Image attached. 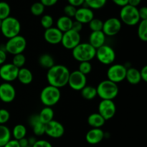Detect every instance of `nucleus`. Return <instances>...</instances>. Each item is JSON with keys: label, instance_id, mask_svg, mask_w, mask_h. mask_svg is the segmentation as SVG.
I'll return each instance as SVG.
<instances>
[{"label": "nucleus", "instance_id": "49530a36", "mask_svg": "<svg viewBox=\"0 0 147 147\" xmlns=\"http://www.w3.org/2000/svg\"><path fill=\"white\" fill-rule=\"evenodd\" d=\"M3 147H20L18 141L15 139H11Z\"/></svg>", "mask_w": 147, "mask_h": 147}, {"label": "nucleus", "instance_id": "a878e982", "mask_svg": "<svg viewBox=\"0 0 147 147\" xmlns=\"http://www.w3.org/2000/svg\"><path fill=\"white\" fill-rule=\"evenodd\" d=\"M54 110L51 107L45 106V108L40 110L38 116L41 122L45 125L46 123L54 120Z\"/></svg>", "mask_w": 147, "mask_h": 147}, {"label": "nucleus", "instance_id": "f257e3e1", "mask_svg": "<svg viewBox=\"0 0 147 147\" xmlns=\"http://www.w3.org/2000/svg\"><path fill=\"white\" fill-rule=\"evenodd\" d=\"M70 70L62 64H55L47 70V80L50 85L57 88L64 87L67 84Z\"/></svg>", "mask_w": 147, "mask_h": 147}, {"label": "nucleus", "instance_id": "0eeeda50", "mask_svg": "<svg viewBox=\"0 0 147 147\" xmlns=\"http://www.w3.org/2000/svg\"><path fill=\"white\" fill-rule=\"evenodd\" d=\"M27 48V40L22 35H16L14 37L8 39L4 45V50L7 53L11 55L23 53Z\"/></svg>", "mask_w": 147, "mask_h": 147}, {"label": "nucleus", "instance_id": "7ed1b4c3", "mask_svg": "<svg viewBox=\"0 0 147 147\" xmlns=\"http://www.w3.org/2000/svg\"><path fill=\"white\" fill-rule=\"evenodd\" d=\"M96 49L89 43H80L72 50V55L78 62L90 61L96 57Z\"/></svg>", "mask_w": 147, "mask_h": 147}, {"label": "nucleus", "instance_id": "6e6552de", "mask_svg": "<svg viewBox=\"0 0 147 147\" xmlns=\"http://www.w3.org/2000/svg\"><path fill=\"white\" fill-rule=\"evenodd\" d=\"M96 57L102 64L111 65L116 59V52L111 46L104 44L96 49Z\"/></svg>", "mask_w": 147, "mask_h": 147}, {"label": "nucleus", "instance_id": "a18cd8bd", "mask_svg": "<svg viewBox=\"0 0 147 147\" xmlns=\"http://www.w3.org/2000/svg\"><path fill=\"white\" fill-rule=\"evenodd\" d=\"M40 1L45 7H53L57 4L58 0H40Z\"/></svg>", "mask_w": 147, "mask_h": 147}, {"label": "nucleus", "instance_id": "4d7b16f0", "mask_svg": "<svg viewBox=\"0 0 147 147\" xmlns=\"http://www.w3.org/2000/svg\"><path fill=\"white\" fill-rule=\"evenodd\" d=\"M0 147H1V146H0Z\"/></svg>", "mask_w": 147, "mask_h": 147}, {"label": "nucleus", "instance_id": "5fc2aeb1", "mask_svg": "<svg viewBox=\"0 0 147 147\" xmlns=\"http://www.w3.org/2000/svg\"><path fill=\"white\" fill-rule=\"evenodd\" d=\"M1 21H2V20H0V27H1Z\"/></svg>", "mask_w": 147, "mask_h": 147}, {"label": "nucleus", "instance_id": "7c9ffc66", "mask_svg": "<svg viewBox=\"0 0 147 147\" xmlns=\"http://www.w3.org/2000/svg\"><path fill=\"white\" fill-rule=\"evenodd\" d=\"M138 37L142 41H147V20H141L138 23Z\"/></svg>", "mask_w": 147, "mask_h": 147}, {"label": "nucleus", "instance_id": "58836bf2", "mask_svg": "<svg viewBox=\"0 0 147 147\" xmlns=\"http://www.w3.org/2000/svg\"><path fill=\"white\" fill-rule=\"evenodd\" d=\"M10 119V112L7 110L0 108V125H5Z\"/></svg>", "mask_w": 147, "mask_h": 147}, {"label": "nucleus", "instance_id": "39448f33", "mask_svg": "<svg viewBox=\"0 0 147 147\" xmlns=\"http://www.w3.org/2000/svg\"><path fill=\"white\" fill-rule=\"evenodd\" d=\"M0 30L4 37L9 39L20 35L21 23L17 18L9 16L1 21Z\"/></svg>", "mask_w": 147, "mask_h": 147}, {"label": "nucleus", "instance_id": "412c9836", "mask_svg": "<svg viewBox=\"0 0 147 147\" xmlns=\"http://www.w3.org/2000/svg\"><path fill=\"white\" fill-rule=\"evenodd\" d=\"M106 35L102 30L100 31H93L89 35L88 43L93 46L94 48L97 49L100 46L106 44Z\"/></svg>", "mask_w": 147, "mask_h": 147}, {"label": "nucleus", "instance_id": "c85d7f7f", "mask_svg": "<svg viewBox=\"0 0 147 147\" xmlns=\"http://www.w3.org/2000/svg\"><path fill=\"white\" fill-rule=\"evenodd\" d=\"M38 63L42 68L49 69L55 65V60L53 56L48 53H44L40 56Z\"/></svg>", "mask_w": 147, "mask_h": 147}, {"label": "nucleus", "instance_id": "6ab92c4d", "mask_svg": "<svg viewBox=\"0 0 147 147\" xmlns=\"http://www.w3.org/2000/svg\"><path fill=\"white\" fill-rule=\"evenodd\" d=\"M105 138V133L101 128H92L86 135V140L89 144L96 145L101 142Z\"/></svg>", "mask_w": 147, "mask_h": 147}, {"label": "nucleus", "instance_id": "473e14b6", "mask_svg": "<svg viewBox=\"0 0 147 147\" xmlns=\"http://www.w3.org/2000/svg\"><path fill=\"white\" fill-rule=\"evenodd\" d=\"M11 7L6 1H0V20H3L9 17Z\"/></svg>", "mask_w": 147, "mask_h": 147}, {"label": "nucleus", "instance_id": "4468645a", "mask_svg": "<svg viewBox=\"0 0 147 147\" xmlns=\"http://www.w3.org/2000/svg\"><path fill=\"white\" fill-rule=\"evenodd\" d=\"M19 68L11 63H7L0 66V78L5 82H14L17 79Z\"/></svg>", "mask_w": 147, "mask_h": 147}, {"label": "nucleus", "instance_id": "bb28decb", "mask_svg": "<svg viewBox=\"0 0 147 147\" xmlns=\"http://www.w3.org/2000/svg\"><path fill=\"white\" fill-rule=\"evenodd\" d=\"M11 139V132L5 125H0V146L3 147Z\"/></svg>", "mask_w": 147, "mask_h": 147}, {"label": "nucleus", "instance_id": "1a4fd4ad", "mask_svg": "<svg viewBox=\"0 0 147 147\" xmlns=\"http://www.w3.org/2000/svg\"><path fill=\"white\" fill-rule=\"evenodd\" d=\"M127 68L121 63L111 64L107 70V78L109 80L118 84L126 79Z\"/></svg>", "mask_w": 147, "mask_h": 147}, {"label": "nucleus", "instance_id": "37998d69", "mask_svg": "<svg viewBox=\"0 0 147 147\" xmlns=\"http://www.w3.org/2000/svg\"><path fill=\"white\" fill-rule=\"evenodd\" d=\"M68 4L75 7H80L85 4V0H67Z\"/></svg>", "mask_w": 147, "mask_h": 147}, {"label": "nucleus", "instance_id": "ea45409f", "mask_svg": "<svg viewBox=\"0 0 147 147\" xmlns=\"http://www.w3.org/2000/svg\"><path fill=\"white\" fill-rule=\"evenodd\" d=\"M64 10L65 15L70 17V18H73V17H75L77 8L73 7V6L70 5V4H67L66 6H65L64 10Z\"/></svg>", "mask_w": 147, "mask_h": 147}, {"label": "nucleus", "instance_id": "4c0bfd02", "mask_svg": "<svg viewBox=\"0 0 147 147\" xmlns=\"http://www.w3.org/2000/svg\"><path fill=\"white\" fill-rule=\"evenodd\" d=\"M78 70L84 75H88L90 74L92 71V65L90 61H83L80 62L78 69Z\"/></svg>", "mask_w": 147, "mask_h": 147}, {"label": "nucleus", "instance_id": "3c124183", "mask_svg": "<svg viewBox=\"0 0 147 147\" xmlns=\"http://www.w3.org/2000/svg\"><path fill=\"white\" fill-rule=\"evenodd\" d=\"M18 142L19 144H20V147H24V146H30L28 143V139H27V138H26V137L19 140Z\"/></svg>", "mask_w": 147, "mask_h": 147}, {"label": "nucleus", "instance_id": "ddd939ff", "mask_svg": "<svg viewBox=\"0 0 147 147\" xmlns=\"http://www.w3.org/2000/svg\"><path fill=\"white\" fill-rule=\"evenodd\" d=\"M122 27V22L117 17H110L103 22L102 31L106 36L112 37L119 34Z\"/></svg>", "mask_w": 147, "mask_h": 147}, {"label": "nucleus", "instance_id": "9d476101", "mask_svg": "<svg viewBox=\"0 0 147 147\" xmlns=\"http://www.w3.org/2000/svg\"><path fill=\"white\" fill-rule=\"evenodd\" d=\"M80 40H81V36L80 33L71 29L63 33V37L60 43L63 45L65 48L73 50L80 43Z\"/></svg>", "mask_w": 147, "mask_h": 147}, {"label": "nucleus", "instance_id": "5701e85b", "mask_svg": "<svg viewBox=\"0 0 147 147\" xmlns=\"http://www.w3.org/2000/svg\"><path fill=\"white\" fill-rule=\"evenodd\" d=\"M73 20L70 17L67 16H61L59 17L56 22V27L60 30L62 33H65L71 30Z\"/></svg>", "mask_w": 147, "mask_h": 147}, {"label": "nucleus", "instance_id": "20e7f679", "mask_svg": "<svg viewBox=\"0 0 147 147\" xmlns=\"http://www.w3.org/2000/svg\"><path fill=\"white\" fill-rule=\"evenodd\" d=\"M40 98L43 105L52 108L60 101L61 98V92L59 88L49 84L42 89Z\"/></svg>", "mask_w": 147, "mask_h": 147}, {"label": "nucleus", "instance_id": "f8f14e48", "mask_svg": "<svg viewBox=\"0 0 147 147\" xmlns=\"http://www.w3.org/2000/svg\"><path fill=\"white\" fill-rule=\"evenodd\" d=\"M67 85L75 91H80L87 85V77L78 70L70 72Z\"/></svg>", "mask_w": 147, "mask_h": 147}, {"label": "nucleus", "instance_id": "4be33fe9", "mask_svg": "<svg viewBox=\"0 0 147 147\" xmlns=\"http://www.w3.org/2000/svg\"><path fill=\"white\" fill-rule=\"evenodd\" d=\"M17 79H18L19 82L22 84H30L33 81L32 72L27 68H20L19 69Z\"/></svg>", "mask_w": 147, "mask_h": 147}, {"label": "nucleus", "instance_id": "423d86ee", "mask_svg": "<svg viewBox=\"0 0 147 147\" xmlns=\"http://www.w3.org/2000/svg\"><path fill=\"white\" fill-rule=\"evenodd\" d=\"M119 15V20L126 25L134 26L138 24V23L141 21L137 7H133L129 4H126L121 7Z\"/></svg>", "mask_w": 147, "mask_h": 147}, {"label": "nucleus", "instance_id": "79ce46f5", "mask_svg": "<svg viewBox=\"0 0 147 147\" xmlns=\"http://www.w3.org/2000/svg\"><path fill=\"white\" fill-rule=\"evenodd\" d=\"M139 10V15L141 20H147V7H142Z\"/></svg>", "mask_w": 147, "mask_h": 147}, {"label": "nucleus", "instance_id": "e433bc0d", "mask_svg": "<svg viewBox=\"0 0 147 147\" xmlns=\"http://www.w3.org/2000/svg\"><path fill=\"white\" fill-rule=\"evenodd\" d=\"M40 23H41L42 27L46 30V29L53 27L54 20L50 14H44L40 20Z\"/></svg>", "mask_w": 147, "mask_h": 147}, {"label": "nucleus", "instance_id": "dca6fc26", "mask_svg": "<svg viewBox=\"0 0 147 147\" xmlns=\"http://www.w3.org/2000/svg\"><path fill=\"white\" fill-rule=\"evenodd\" d=\"M16 97V89L10 82H5L0 84V100L4 103L13 102Z\"/></svg>", "mask_w": 147, "mask_h": 147}, {"label": "nucleus", "instance_id": "2f4dec72", "mask_svg": "<svg viewBox=\"0 0 147 147\" xmlns=\"http://www.w3.org/2000/svg\"><path fill=\"white\" fill-rule=\"evenodd\" d=\"M107 3V0H85L86 7L91 10H100Z\"/></svg>", "mask_w": 147, "mask_h": 147}, {"label": "nucleus", "instance_id": "c756f323", "mask_svg": "<svg viewBox=\"0 0 147 147\" xmlns=\"http://www.w3.org/2000/svg\"><path fill=\"white\" fill-rule=\"evenodd\" d=\"M11 132V136H13L14 139L20 140L21 138L26 137L27 135V128L25 125L22 124H17L13 128Z\"/></svg>", "mask_w": 147, "mask_h": 147}, {"label": "nucleus", "instance_id": "de8ad7c7", "mask_svg": "<svg viewBox=\"0 0 147 147\" xmlns=\"http://www.w3.org/2000/svg\"><path fill=\"white\" fill-rule=\"evenodd\" d=\"M7 60V52L4 49L0 48V66L4 64Z\"/></svg>", "mask_w": 147, "mask_h": 147}, {"label": "nucleus", "instance_id": "2eb2a0df", "mask_svg": "<svg viewBox=\"0 0 147 147\" xmlns=\"http://www.w3.org/2000/svg\"><path fill=\"white\" fill-rule=\"evenodd\" d=\"M65 128L59 121L53 120L45 125V134L53 138H60L64 135Z\"/></svg>", "mask_w": 147, "mask_h": 147}, {"label": "nucleus", "instance_id": "c9c22d12", "mask_svg": "<svg viewBox=\"0 0 147 147\" xmlns=\"http://www.w3.org/2000/svg\"><path fill=\"white\" fill-rule=\"evenodd\" d=\"M103 22L98 18H93L90 22L88 23V26L91 32L93 31H100L103 28Z\"/></svg>", "mask_w": 147, "mask_h": 147}, {"label": "nucleus", "instance_id": "72a5a7b5", "mask_svg": "<svg viewBox=\"0 0 147 147\" xmlns=\"http://www.w3.org/2000/svg\"><path fill=\"white\" fill-rule=\"evenodd\" d=\"M45 9V7L40 1H37L32 4L30 7V12L33 15L40 16L42 15L44 13Z\"/></svg>", "mask_w": 147, "mask_h": 147}, {"label": "nucleus", "instance_id": "cd10ccee", "mask_svg": "<svg viewBox=\"0 0 147 147\" xmlns=\"http://www.w3.org/2000/svg\"><path fill=\"white\" fill-rule=\"evenodd\" d=\"M80 93H81V96L88 100H91L97 97L96 88L91 85H86L80 90Z\"/></svg>", "mask_w": 147, "mask_h": 147}, {"label": "nucleus", "instance_id": "8fccbe9b", "mask_svg": "<svg viewBox=\"0 0 147 147\" xmlns=\"http://www.w3.org/2000/svg\"><path fill=\"white\" fill-rule=\"evenodd\" d=\"M128 1H129V0H112V1H113L116 5L121 7L128 4Z\"/></svg>", "mask_w": 147, "mask_h": 147}, {"label": "nucleus", "instance_id": "f3484780", "mask_svg": "<svg viewBox=\"0 0 147 147\" xmlns=\"http://www.w3.org/2000/svg\"><path fill=\"white\" fill-rule=\"evenodd\" d=\"M75 20L83 24H88L94 18V12L93 10L88 7H78L76 10L74 17Z\"/></svg>", "mask_w": 147, "mask_h": 147}, {"label": "nucleus", "instance_id": "a211bd4d", "mask_svg": "<svg viewBox=\"0 0 147 147\" xmlns=\"http://www.w3.org/2000/svg\"><path fill=\"white\" fill-rule=\"evenodd\" d=\"M63 33L56 27H52L46 29L44 33V38L50 44L57 45L61 43Z\"/></svg>", "mask_w": 147, "mask_h": 147}, {"label": "nucleus", "instance_id": "6e6d98bb", "mask_svg": "<svg viewBox=\"0 0 147 147\" xmlns=\"http://www.w3.org/2000/svg\"><path fill=\"white\" fill-rule=\"evenodd\" d=\"M24 147H32V146H24Z\"/></svg>", "mask_w": 147, "mask_h": 147}, {"label": "nucleus", "instance_id": "a19ab883", "mask_svg": "<svg viewBox=\"0 0 147 147\" xmlns=\"http://www.w3.org/2000/svg\"><path fill=\"white\" fill-rule=\"evenodd\" d=\"M32 147H53V145L47 140L40 139L37 140Z\"/></svg>", "mask_w": 147, "mask_h": 147}, {"label": "nucleus", "instance_id": "b1692460", "mask_svg": "<svg viewBox=\"0 0 147 147\" xmlns=\"http://www.w3.org/2000/svg\"><path fill=\"white\" fill-rule=\"evenodd\" d=\"M131 84L136 85L142 81L140 71L136 68L131 67L127 69L126 74V79Z\"/></svg>", "mask_w": 147, "mask_h": 147}, {"label": "nucleus", "instance_id": "864d4df0", "mask_svg": "<svg viewBox=\"0 0 147 147\" xmlns=\"http://www.w3.org/2000/svg\"><path fill=\"white\" fill-rule=\"evenodd\" d=\"M28 139V143H29V145L30 146H32L33 145H34V143L37 141V139H36V138H34V137H30V138H27Z\"/></svg>", "mask_w": 147, "mask_h": 147}, {"label": "nucleus", "instance_id": "c03bdc74", "mask_svg": "<svg viewBox=\"0 0 147 147\" xmlns=\"http://www.w3.org/2000/svg\"><path fill=\"white\" fill-rule=\"evenodd\" d=\"M83 24H82V23H80V22H79L75 20V21H73V25H72V30L80 33V32L82 30V29H83Z\"/></svg>", "mask_w": 147, "mask_h": 147}, {"label": "nucleus", "instance_id": "f03ea898", "mask_svg": "<svg viewBox=\"0 0 147 147\" xmlns=\"http://www.w3.org/2000/svg\"><path fill=\"white\" fill-rule=\"evenodd\" d=\"M96 88L97 96L101 99L113 100L118 96L119 92V88L117 84L109 79L100 82Z\"/></svg>", "mask_w": 147, "mask_h": 147}, {"label": "nucleus", "instance_id": "393cba45", "mask_svg": "<svg viewBox=\"0 0 147 147\" xmlns=\"http://www.w3.org/2000/svg\"><path fill=\"white\" fill-rule=\"evenodd\" d=\"M106 120L98 113V112H93L88 117V124L91 128H101L106 122Z\"/></svg>", "mask_w": 147, "mask_h": 147}, {"label": "nucleus", "instance_id": "aec40b11", "mask_svg": "<svg viewBox=\"0 0 147 147\" xmlns=\"http://www.w3.org/2000/svg\"><path fill=\"white\" fill-rule=\"evenodd\" d=\"M29 124L32 129L33 133L37 136H41L45 134V124L41 122L38 114H34L29 118Z\"/></svg>", "mask_w": 147, "mask_h": 147}, {"label": "nucleus", "instance_id": "9b49d317", "mask_svg": "<svg viewBox=\"0 0 147 147\" xmlns=\"http://www.w3.org/2000/svg\"><path fill=\"white\" fill-rule=\"evenodd\" d=\"M98 113L106 120L111 119L116 112V106L113 100L111 99H101L98 107Z\"/></svg>", "mask_w": 147, "mask_h": 147}, {"label": "nucleus", "instance_id": "09e8293b", "mask_svg": "<svg viewBox=\"0 0 147 147\" xmlns=\"http://www.w3.org/2000/svg\"><path fill=\"white\" fill-rule=\"evenodd\" d=\"M139 71H140V75H141V78H142V80H143L144 82H147V66H143Z\"/></svg>", "mask_w": 147, "mask_h": 147}, {"label": "nucleus", "instance_id": "603ef678", "mask_svg": "<svg viewBox=\"0 0 147 147\" xmlns=\"http://www.w3.org/2000/svg\"><path fill=\"white\" fill-rule=\"evenodd\" d=\"M141 2H142V0H129L128 4L137 7L141 4Z\"/></svg>", "mask_w": 147, "mask_h": 147}, {"label": "nucleus", "instance_id": "f704fd0d", "mask_svg": "<svg viewBox=\"0 0 147 147\" xmlns=\"http://www.w3.org/2000/svg\"><path fill=\"white\" fill-rule=\"evenodd\" d=\"M26 62V57L23 53H19V54L14 55L12 59V62L11 63L17 66V68L20 69L24 66Z\"/></svg>", "mask_w": 147, "mask_h": 147}]
</instances>
